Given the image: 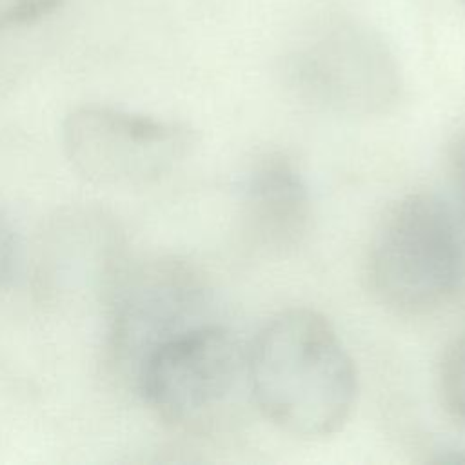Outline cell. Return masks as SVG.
Masks as SVG:
<instances>
[{"label":"cell","mask_w":465,"mask_h":465,"mask_svg":"<svg viewBox=\"0 0 465 465\" xmlns=\"http://www.w3.org/2000/svg\"><path fill=\"white\" fill-rule=\"evenodd\" d=\"M252 403L280 430L325 438L349 420L358 378L334 327L316 311L296 307L276 314L247 349Z\"/></svg>","instance_id":"1"},{"label":"cell","mask_w":465,"mask_h":465,"mask_svg":"<svg viewBox=\"0 0 465 465\" xmlns=\"http://www.w3.org/2000/svg\"><path fill=\"white\" fill-rule=\"evenodd\" d=\"M465 278V238L454 209L416 191L378 222L367 252V280L387 309L418 316L440 309Z\"/></svg>","instance_id":"2"},{"label":"cell","mask_w":465,"mask_h":465,"mask_svg":"<svg viewBox=\"0 0 465 465\" xmlns=\"http://www.w3.org/2000/svg\"><path fill=\"white\" fill-rule=\"evenodd\" d=\"M158 418L180 427L216 420L247 385V349L222 323L203 320L156 343L134 371Z\"/></svg>","instance_id":"3"},{"label":"cell","mask_w":465,"mask_h":465,"mask_svg":"<svg viewBox=\"0 0 465 465\" xmlns=\"http://www.w3.org/2000/svg\"><path fill=\"white\" fill-rule=\"evenodd\" d=\"M64 153L91 183L133 187L160 180L196 143L185 124L111 105H80L62 124Z\"/></svg>","instance_id":"4"},{"label":"cell","mask_w":465,"mask_h":465,"mask_svg":"<svg viewBox=\"0 0 465 465\" xmlns=\"http://www.w3.org/2000/svg\"><path fill=\"white\" fill-rule=\"evenodd\" d=\"M287 76L307 104L345 116H372L396 104L398 65L380 38L351 24L327 27L289 58Z\"/></svg>","instance_id":"5"},{"label":"cell","mask_w":465,"mask_h":465,"mask_svg":"<svg viewBox=\"0 0 465 465\" xmlns=\"http://www.w3.org/2000/svg\"><path fill=\"white\" fill-rule=\"evenodd\" d=\"M203 287L178 263H154L127 276L114 291L113 351L140 360L167 336L203 322Z\"/></svg>","instance_id":"6"},{"label":"cell","mask_w":465,"mask_h":465,"mask_svg":"<svg viewBox=\"0 0 465 465\" xmlns=\"http://www.w3.org/2000/svg\"><path fill=\"white\" fill-rule=\"evenodd\" d=\"M240 209L254 242L282 252L296 247L309 229V187L287 154L267 153L242 176Z\"/></svg>","instance_id":"7"},{"label":"cell","mask_w":465,"mask_h":465,"mask_svg":"<svg viewBox=\"0 0 465 465\" xmlns=\"http://www.w3.org/2000/svg\"><path fill=\"white\" fill-rule=\"evenodd\" d=\"M438 380L447 411L465 425V332L445 349Z\"/></svg>","instance_id":"8"},{"label":"cell","mask_w":465,"mask_h":465,"mask_svg":"<svg viewBox=\"0 0 465 465\" xmlns=\"http://www.w3.org/2000/svg\"><path fill=\"white\" fill-rule=\"evenodd\" d=\"M447 165L449 178L452 185L454 203H456V218L460 222L461 231L465 232V125H461L447 149Z\"/></svg>","instance_id":"9"},{"label":"cell","mask_w":465,"mask_h":465,"mask_svg":"<svg viewBox=\"0 0 465 465\" xmlns=\"http://www.w3.org/2000/svg\"><path fill=\"white\" fill-rule=\"evenodd\" d=\"M60 0H22L16 5L9 7L2 18H0V27L4 25H15V24H24L40 18L42 15L53 11Z\"/></svg>","instance_id":"10"},{"label":"cell","mask_w":465,"mask_h":465,"mask_svg":"<svg viewBox=\"0 0 465 465\" xmlns=\"http://www.w3.org/2000/svg\"><path fill=\"white\" fill-rule=\"evenodd\" d=\"M13 265V243L9 232L0 225V287L9 278Z\"/></svg>","instance_id":"11"},{"label":"cell","mask_w":465,"mask_h":465,"mask_svg":"<svg viewBox=\"0 0 465 465\" xmlns=\"http://www.w3.org/2000/svg\"><path fill=\"white\" fill-rule=\"evenodd\" d=\"M463 2H465V0H463Z\"/></svg>","instance_id":"12"}]
</instances>
